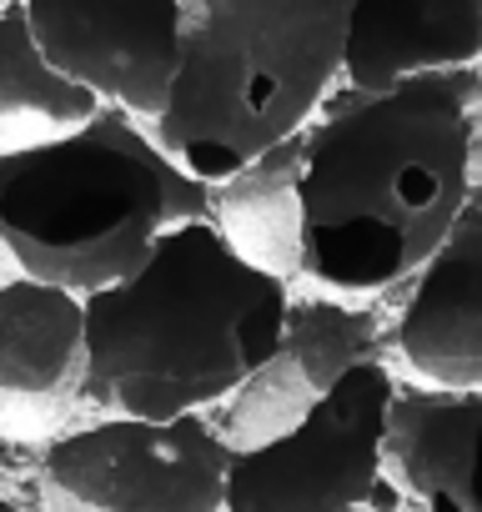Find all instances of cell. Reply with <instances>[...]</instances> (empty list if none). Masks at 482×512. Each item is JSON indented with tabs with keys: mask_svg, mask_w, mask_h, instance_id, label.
Masks as SVG:
<instances>
[{
	"mask_svg": "<svg viewBox=\"0 0 482 512\" xmlns=\"http://www.w3.org/2000/svg\"><path fill=\"white\" fill-rule=\"evenodd\" d=\"M31 36L51 66L156 136L171 111L186 21L181 0H26Z\"/></svg>",
	"mask_w": 482,
	"mask_h": 512,
	"instance_id": "cell-7",
	"label": "cell"
},
{
	"mask_svg": "<svg viewBox=\"0 0 482 512\" xmlns=\"http://www.w3.org/2000/svg\"><path fill=\"white\" fill-rule=\"evenodd\" d=\"M307 136L277 146L252 171L211 186V226L247 267L277 282H302L307 251Z\"/></svg>",
	"mask_w": 482,
	"mask_h": 512,
	"instance_id": "cell-13",
	"label": "cell"
},
{
	"mask_svg": "<svg viewBox=\"0 0 482 512\" xmlns=\"http://www.w3.org/2000/svg\"><path fill=\"white\" fill-rule=\"evenodd\" d=\"M387 477L417 512H482V397L402 387Z\"/></svg>",
	"mask_w": 482,
	"mask_h": 512,
	"instance_id": "cell-12",
	"label": "cell"
},
{
	"mask_svg": "<svg viewBox=\"0 0 482 512\" xmlns=\"http://www.w3.org/2000/svg\"><path fill=\"white\" fill-rule=\"evenodd\" d=\"M347 0H201L186 21L181 81L161 151L201 186L252 171L307 136L342 91Z\"/></svg>",
	"mask_w": 482,
	"mask_h": 512,
	"instance_id": "cell-4",
	"label": "cell"
},
{
	"mask_svg": "<svg viewBox=\"0 0 482 512\" xmlns=\"http://www.w3.org/2000/svg\"><path fill=\"white\" fill-rule=\"evenodd\" d=\"M231 447L211 417H106L36 462V512H226Z\"/></svg>",
	"mask_w": 482,
	"mask_h": 512,
	"instance_id": "cell-5",
	"label": "cell"
},
{
	"mask_svg": "<svg viewBox=\"0 0 482 512\" xmlns=\"http://www.w3.org/2000/svg\"><path fill=\"white\" fill-rule=\"evenodd\" d=\"M292 292L226 246L211 221L181 226L156 262L86 302L91 407L136 422L211 417L287 337Z\"/></svg>",
	"mask_w": 482,
	"mask_h": 512,
	"instance_id": "cell-2",
	"label": "cell"
},
{
	"mask_svg": "<svg viewBox=\"0 0 482 512\" xmlns=\"http://www.w3.org/2000/svg\"><path fill=\"white\" fill-rule=\"evenodd\" d=\"M377 512H387V507H377Z\"/></svg>",
	"mask_w": 482,
	"mask_h": 512,
	"instance_id": "cell-16",
	"label": "cell"
},
{
	"mask_svg": "<svg viewBox=\"0 0 482 512\" xmlns=\"http://www.w3.org/2000/svg\"><path fill=\"white\" fill-rule=\"evenodd\" d=\"M477 71L427 76L392 96L337 91L307 131V251L317 297L367 302L417 282L472 206Z\"/></svg>",
	"mask_w": 482,
	"mask_h": 512,
	"instance_id": "cell-1",
	"label": "cell"
},
{
	"mask_svg": "<svg viewBox=\"0 0 482 512\" xmlns=\"http://www.w3.org/2000/svg\"><path fill=\"white\" fill-rule=\"evenodd\" d=\"M101 116V96L46 61L21 0L0 6V161L76 141Z\"/></svg>",
	"mask_w": 482,
	"mask_h": 512,
	"instance_id": "cell-14",
	"label": "cell"
},
{
	"mask_svg": "<svg viewBox=\"0 0 482 512\" xmlns=\"http://www.w3.org/2000/svg\"><path fill=\"white\" fill-rule=\"evenodd\" d=\"M482 61V0H392L352 6L342 86L392 96L427 76H457Z\"/></svg>",
	"mask_w": 482,
	"mask_h": 512,
	"instance_id": "cell-11",
	"label": "cell"
},
{
	"mask_svg": "<svg viewBox=\"0 0 482 512\" xmlns=\"http://www.w3.org/2000/svg\"><path fill=\"white\" fill-rule=\"evenodd\" d=\"M387 362L357 367L297 432L231 457L226 512H377L397 497L387 437L397 407Z\"/></svg>",
	"mask_w": 482,
	"mask_h": 512,
	"instance_id": "cell-6",
	"label": "cell"
},
{
	"mask_svg": "<svg viewBox=\"0 0 482 512\" xmlns=\"http://www.w3.org/2000/svg\"><path fill=\"white\" fill-rule=\"evenodd\" d=\"M407 387L482 397V196L462 211L447 246L412 282L392 327Z\"/></svg>",
	"mask_w": 482,
	"mask_h": 512,
	"instance_id": "cell-10",
	"label": "cell"
},
{
	"mask_svg": "<svg viewBox=\"0 0 482 512\" xmlns=\"http://www.w3.org/2000/svg\"><path fill=\"white\" fill-rule=\"evenodd\" d=\"M91 407L86 297L41 282H0V437L56 447Z\"/></svg>",
	"mask_w": 482,
	"mask_h": 512,
	"instance_id": "cell-8",
	"label": "cell"
},
{
	"mask_svg": "<svg viewBox=\"0 0 482 512\" xmlns=\"http://www.w3.org/2000/svg\"><path fill=\"white\" fill-rule=\"evenodd\" d=\"M0 512H26V507H21V502H16V497L6 492V502H0Z\"/></svg>",
	"mask_w": 482,
	"mask_h": 512,
	"instance_id": "cell-15",
	"label": "cell"
},
{
	"mask_svg": "<svg viewBox=\"0 0 482 512\" xmlns=\"http://www.w3.org/2000/svg\"><path fill=\"white\" fill-rule=\"evenodd\" d=\"M196 221H211V186L191 181L121 111H106L76 141L0 161L6 282L91 302L136 282L161 241Z\"/></svg>",
	"mask_w": 482,
	"mask_h": 512,
	"instance_id": "cell-3",
	"label": "cell"
},
{
	"mask_svg": "<svg viewBox=\"0 0 482 512\" xmlns=\"http://www.w3.org/2000/svg\"><path fill=\"white\" fill-rule=\"evenodd\" d=\"M367 362H382V332L367 307L317 292L302 302L292 297L282 347L226 407H216L211 422L231 452H257L297 432Z\"/></svg>",
	"mask_w": 482,
	"mask_h": 512,
	"instance_id": "cell-9",
	"label": "cell"
}]
</instances>
